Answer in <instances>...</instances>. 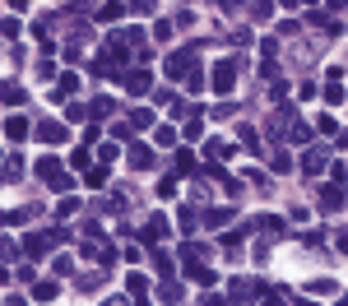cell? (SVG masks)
Segmentation results:
<instances>
[{"instance_id": "cell-1", "label": "cell", "mask_w": 348, "mask_h": 306, "mask_svg": "<svg viewBox=\"0 0 348 306\" xmlns=\"http://www.w3.org/2000/svg\"><path fill=\"white\" fill-rule=\"evenodd\" d=\"M23 130H28V121H19V116H14V121H10V139H23Z\"/></svg>"}]
</instances>
